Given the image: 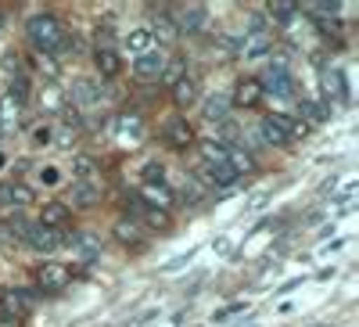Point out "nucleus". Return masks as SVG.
<instances>
[{
    "label": "nucleus",
    "mask_w": 359,
    "mask_h": 327,
    "mask_svg": "<svg viewBox=\"0 0 359 327\" xmlns=\"http://www.w3.org/2000/svg\"><path fill=\"white\" fill-rule=\"evenodd\" d=\"M25 36H29V44L36 47V54H57L62 44H65V36H69V29L62 25L57 15L40 11V15H33L25 22Z\"/></svg>",
    "instance_id": "obj_1"
},
{
    "label": "nucleus",
    "mask_w": 359,
    "mask_h": 327,
    "mask_svg": "<svg viewBox=\"0 0 359 327\" xmlns=\"http://www.w3.org/2000/svg\"><path fill=\"white\" fill-rule=\"evenodd\" d=\"M94 65L104 79H115L123 72V58H118V44H115V33L111 29H101L97 33V44H94Z\"/></svg>",
    "instance_id": "obj_2"
},
{
    "label": "nucleus",
    "mask_w": 359,
    "mask_h": 327,
    "mask_svg": "<svg viewBox=\"0 0 359 327\" xmlns=\"http://www.w3.org/2000/svg\"><path fill=\"white\" fill-rule=\"evenodd\" d=\"M147 137V126H144V119L137 112H123L115 119V126H111V140L118 147H140Z\"/></svg>",
    "instance_id": "obj_3"
},
{
    "label": "nucleus",
    "mask_w": 359,
    "mask_h": 327,
    "mask_svg": "<svg viewBox=\"0 0 359 327\" xmlns=\"http://www.w3.org/2000/svg\"><path fill=\"white\" fill-rule=\"evenodd\" d=\"M165 69H169V58H165V51H147V54H140V58H133V76L140 79V83H158L162 76H165Z\"/></svg>",
    "instance_id": "obj_4"
},
{
    "label": "nucleus",
    "mask_w": 359,
    "mask_h": 327,
    "mask_svg": "<svg viewBox=\"0 0 359 327\" xmlns=\"http://www.w3.org/2000/svg\"><path fill=\"white\" fill-rule=\"evenodd\" d=\"M269 51H273V33L255 22L245 33V40H241V58H245V62H259V58H266Z\"/></svg>",
    "instance_id": "obj_5"
},
{
    "label": "nucleus",
    "mask_w": 359,
    "mask_h": 327,
    "mask_svg": "<svg viewBox=\"0 0 359 327\" xmlns=\"http://www.w3.org/2000/svg\"><path fill=\"white\" fill-rule=\"evenodd\" d=\"M162 140L172 147V152H187L191 144H198L194 140V126L187 123V115H172L169 123L162 126Z\"/></svg>",
    "instance_id": "obj_6"
},
{
    "label": "nucleus",
    "mask_w": 359,
    "mask_h": 327,
    "mask_svg": "<svg viewBox=\"0 0 359 327\" xmlns=\"http://www.w3.org/2000/svg\"><path fill=\"white\" fill-rule=\"evenodd\" d=\"M259 86H262V94H266V91H269V94H291V91H294V79H291V72H287L284 58L269 62V69H266V76L259 79Z\"/></svg>",
    "instance_id": "obj_7"
},
{
    "label": "nucleus",
    "mask_w": 359,
    "mask_h": 327,
    "mask_svg": "<svg viewBox=\"0 0 359 327\" xmlns=\"http://www.w3.org/2000/svg\"><path fill=\"white\" fill-rule=\"evenodd\" d=\"M69 281H72V270L65 262H43L36 270V288L40 291H62V288H69Z\"/></svg>",
    "instance_id": "obj_8"
},
{
    "label": "nucleus",
    "mask_w": 359,
    "mask_h": 327,
    "mask_svg": "<svg viewBox=\"0 0 359 327\" xmlns=\"http://www.w3.org/2000/svg\"><path fill=\"white\" fill-rule=\"evenodd\" d=\"M101 191H104V184L72 180L69 184V194H65V205H72V209H94V205L101 201Z\"/></svg>",
    "instance_id": "obj_9"
},
{
    "label": "nucleus",
    "mask_w": 359,
    "mask_h": 327,
    "mask_svg": "<svg viewBox=\"0 0 359 327\" xmlns=\"http://www.w3.org/2000/svg\"><path fill=\"white\" fill-rule=\"evenodd\" d=\"M0 306H4L8 313H15V316H29V313H33V306H36V299H33V295H29L25 288H4V291H0Z\"/></svg>",
    "instance_id": "obj_10"
},
{
    "label": "nucleus",
    "mask_w": 359,
    "mask_h": 327,
    "mask_svg": "<svg viewBox=\"0 0 359 327\" xmlns=\"http://www.w3.org/2000/svg\"><path fill=\"white\" fill-rule=\"evenodd\" d=\"M72 101H76V108H83V112L97 108V105L104 101V86L94 83V79H79V83L72 86Z\"/></svg>",
    "instance_id": "obj_11"
},
{
    "label": "nucleus",
    "mask_w": 359,
    "mask_h": 327,
    "mask_svg": "<svg viewBox=\"0 0 359 327\" xmlns=\"http://www.w3.org/2000/svg\"><path fill=\"white\" fill-rule=\"evenodd\" d=\"M25 241L33 245L36 252H54L57 245L65 241V237H62V230H47V227H40V223H29V234H25Z\"/></svg>",
    "instance_id": "obj_12"
},
{
    "label": "nucleus",
    "mask_w": 359,
    "mask_h": 327,
    "mask_svg": "<svg viewBox=\"0 0 359 327\" xmlns=\"http://www.w3.org/2000/svg\"><path fill=\"white\" fill-rule=\"evenodd\" d=\"M69 220H72V209L65 201H47L40 209V227H47V230H65Z\"/></svg>",
    "instance_id": "obj_13"
},
{
    "label": "nucleus",
    "mask_w": 359,
    "mask_h": 327,
    "mask_svg": "<svg viewBox=\"0 0 359 327\" xmlns=\"http://www.w3.org/2000/svg\"><path fill=\"white\" fill-rule=\"evenodd\" d=\"M230 101H233L237 108H255V105L262 101V86H259V79H237Z\"/></svg>",
    "instance_id": "obj_14"
},
{
    "label": "nucleus",
    "mask_w": 359,
    "mask_h": 327,
    "mask_svg": "<svg viewBox=\"0 0 359 327\" xmlns=\"http://www.w3.org/2000/svg\"><path fill=\"white\" fill-rule=\"evenodd\" d=\"M259 137H262V144H269V147H287V144H291V137L284 133V126H280L277 115H266V119H262V123H259Z\"/></svg>",
    "instance_id": "obj_15"
},
{
    "label": "nucleus",
    "mask_w": 359,
    "mask_h": 327,
    "mask_svg": "<svg viewBox=\"0 0 359 327\" xmlns=\"http://www.w3.org/2000/svg\"><path fill=\"white\" fill-rule=\"evenodd\" d=\"M72 180L101 184V162H97L94 155H76V159H72Z\"/></svg>",
    "instance_id": "obj_16"
},
{
    "label": "nucleus",
    "mask_w": 359,
    "mask_h": 327,
    "mask_svg": "<svg viewBox=\"0 0 359 327\" xmlns=\"http://www.w3.org/2000/svg\"><path fill=\"white\" fill-rule=\"evenodd\" d=\"M22 112H25V105H22V101H15L11 94L0 98V130H4V133L18 130V123H22Z\"/></svg>",
    "instance_id": "obj_17"
},
{
    "label": "nucleus",
    "mask_w": 359,
    "mask_h": 327,
    "mask_svg": "<svg viewBox=\"0 0 359 327\" xmlns=\"http://www.w3.org/2000/svg\"><path fill=\"white\" fill-rule=\"evenodd\" d=\"M137 213H140V220H144V227H147V230H169V227H172V213L155 209V205L137 201Z\"/></svg>",
    "instance_id": "obj_18"
},
{
    "label": "nucleus",
    "mask_w": 359,
    "mask_h": 327,
    "mask_svg": "<svg viewBox=\"0 0 359 327\" xmlns=\"http://www.w3.org/2000/svg\"><path fill=\"white\" fill-rule=\"evenodd\" d=\"M198 98H201V91H198V79H194V76H180V79L172 83V101H176L180 108L194 105Z\"/></svg>",
    "instance_id": "obj_19"
},
{
    "label": "nucleus",
    "mask_w": 359,
    "mask_h": 327,
    "mask_svg": "<svg viewBox=\"0 0 359 327\" xmlns=\"http://www.w3.org/2000/svg\"><path fill=\"white\" fill-rule=\"evenodd\" d=\"M123 47L130 51V58H140L147 51H155V36L147 33V29H130V33L123 36Z\"/></svg>",
    "instance_id": "obj_20"
},
{
    "label": "nucleus",
    "mask_w": 359,
    "mask_h": 327,
    "mask_svg": "<svg viewBox=\"0 0 359 327\" xmlns=\"http://www.w3.org/2000/svg\"><path fill=\"white\" fill-rule=\"evenodd\" d=\"M176 29H184V33H201L205 29V8H180L176 11V22H172Z\"/></svg>",
    "instance_id": "obj_21"
},
{
    "label": "nucleus",
    "mask_w": 359,
    "mask_h": 327,
    "mask_svg": "<svg viewBox=\"0 0 359 327\" xmlns=\"http://www.w3.org/2000/svg\"><path fill=\"white\" fill-rule=\"evenodd\" d=\"M69 248H72V255H76L79 262H90V259H94V255L101 252V245H97L90 234H83V230L69 237Z\"/></svg>",
    "instance_id": "obj_22"
},
{
    "label": "nucleus",
    "mask_w": 359,
    "mask_h": 327,
    "mask_svg": "<svg viewBox=\"0 0 359 327\" xmlns=\"http://www.w3.org/2000/svg\"><path fill=\"white\" fill-rule=\"evenodd\" d=\"M140 201L144 205H155V209H165L169 213V205H172V191L165 184H144L140 191Z\"/></svg>",
    "instance_id": "obj_23"
},
{
    "label": "nucleus",
    "mask_w": 359,
    "mask_h": 327,
    "mask_svg": "<svg viewBox=\"0 0 359 327\" xmlns=\"http://www.w3.org/2000/svg\"><path fill=\"white\" fill-rule=\"evenodd\" d=\"M201 176L212 187H230V184H237V173L226 166V162H219V166H201Z\"/></svg>",
    "instance_id": "obj_24"
},
{
    "label": "nucleus",
    "mask_w": 359,
    "mask_h": 327,
    "mask_svg": "<svg viewBox=\"0 0 359 327\" xmlns=\"http://www.w3.org/2000/svg\"><path fill=\"white\" fill-rule=\"evenodd\" d=\"M115 241H123L126 248H140V245H144L140 223H133V220H118V223H115Z\"/></svg>",
    "instance_id": "obj_25"
},
{
    "label": "nucleus",
    "mask_w": 359,
    "mask_h": 327,
    "mask_svg": "<svg viewBox=\"0 0 359 327\" xmlns=\"http://www.w3.org/2000/svg\"><path fill=\"white\" fill-rule=\"evenodd\" d=\"M323 94L327 98H348V91H345V76H341V69L338 65H331V69H323Z\"/></svg>",
    "instance_id": "obj_26"
},
{
    "label": "nucleus",
    "mask_w": 359,
    "mask_h": 327,
    "mask_svg": "<svg viewBox=\"0 0 359 327\" xmlns=\"http://www.w3.org/2000/svg\"><path fill=\"white\" fill-rule=\"evenodd\" d=\"M147 33H151L155 40H162V44H172V40L180 36V29H176V25H172V18L162 11V15H155V18H151V29H147Z\"/></svg>",
    "instance_id": "obj_27"
},
{
    "label": "nucleus",
    "mask_w": 359,
    "mask_h": 327,
    "mask_svg": "<svg viewBox=\"0 0 359 327\" xmlns=\"http://www.w3.org/2000/svg\"><path fill=\"white\" fill-rule=\"evenodd\" d=\"M226 166L237 173V176H248V173H255V159L245 152V147H226Z\"/></svg>",
    "instance_id": "obj_28"
},
{
    "label": "nucleus",
    "mask_w": 359,
    "mask_h": 327,
    "mask_svg": "<svg viewBox=\"0 0 359 327\" xmlns=\"http://www.w3.org/2000/svg\"><path fill=\"white\" fill-rule=\"evenodd\" d=\"M62 91H57V86L54 83H43V91H40V108L47 112V115H57V112H62Z\"/></svg>",
    "instance_id": "obj_29"
},
{
    "label": "nucleus",
    "mask_w": 359,
    "mask_h": 327,
    "mask_svg": "<svg viewBox=\"0 0 359 327\" xmlns=\"http://www.w3.org/2000/svg\"><path fill=\"white\" fill-rule=\"evenodd\" d=\"M226 98H212V101H205V119L208 123H219V119H226Z\"/></svg>",
    "instance_id": "obj_30"
},
{
    "label": "nucleus",
    "mask_w": 359,
    "mask_h": 327,
    "mask_svg": "<svg viewBox=\"0 0 359 327\" xmlns=\"http://www.w3.org/2000/svg\"><path fill=\"white\" fill-rule=\"evenodd\" d=\"M33 65H36V72H43V76H47V83H54V79H57V62H54L50 54H36V58H33Z\"/></svg>",
    "instance_id": "obj_31"
},
{
    "label": "nucleus",
    "mask_w": 359,
    "mask_h": 327,
    "mask_svg": "<svg viewBox=\"0 0 359 327\" xmlns=\"http://www.w3.org/2000/svg\"><path fill=\"white\" fill-rule=\"evenodd\" d=\"M302 115H309L313 123H323V119H331V112H327L323 105H316V101H302Z\"/></svg>",
    "instance_id": "obj_32"
},
{
    "label": "nucleus",
    "mask_w": 359,
    "mask_h": 327,
    "mask_svg": "<svg viewBox=\"0 0 359 327\" xmlns=\"http://www.w3.org/2000/svg\"><path fill=\"white\" fill-rule=\"evenodd\" d=\"M11 194H15V205H29V201H33V187H25L22 180H11Z\"/></svg>",
    "instance_id": "obj_33"
},
{
    "label": "nucleus",
    "mask_w": 359,
    "mask_h": 327,
    "mask_svg": "<svg viewBox=\"0 0 359 327\" xmlns=\"http://www.w3.org/2000/svg\"><path fill=\"white\" fill-rule=\"evenodd\" d=\"M54 140V130L50 126H36L33 130V144H50Z\"/></svg>",
    "instance_id": "obj_34"
},
{
    "label": "nucleus",
    "mask_w": 359,
    "mask_h": 327,
    "mask_svg": "<svg viewBox=\"0 0 359 327\" xmlns=\"http://www.w3.org/2000/svg\"><path fill=\"white\" fill-rule=\"evenodd\" d=\"M298 8L294 4H273V8H269V15H273V18H291Z\"/></svg>",
    "instance_id": "obj_35"
},
{
    "label": "nucleus",
    "mask_w": 359,
    "mask_h": 327,
    "mask_svg": "<svg viewBox=\"0 0 359 327\" xmlns=\"http://www.w3.org/2000/svg\"><path fill=\"white\" fill-rule=\"evenodd\" d=\"M0 327H22V316H15V313H8L4 306H0Z\"/></svg>",
    "instance_id": "obj_36"
},
{
    "label": "nucleus",
    "mask_w": 359,
    "mask_h": 327,
    "mask_svg": "<svg viewBox=\"0 0 359 327\" xmlns=\"http://www.w3.org/2000/svg\"><path fill=\"white\" fill-rule=\"evenodd\" d=\"M245 309H248L245 302H233V306H226V309H219V313H216V320H230L233 313H245Z\"/></svg>",
    "instance_id": "obj_37"
},
{
    "label": "nucleus",
    "mask_w": 359,
    "mask_h": 327,
    "mask_svg": "<svg viewBox=\"0 0 359 327\" xmlns=\"http://www.w3.org/2000/svg\"><path fill=\"white\" fill-rule=\"evenodd\" d=\"M4 69H8V72H18V76H22V62H18V54H15V51H11V54L4 58Z\"/></svg>",
    "instance_id": "obj_38"
},
{
    "label": "nucleus",
    "mask_w": 359,
    "mask_h": 327,
    "mask_svg": "<svg viewBox=\"0 0 359 327\" xmlns=\"http://www.w3.org/2000/svg\"><path fill=\"white\" fill-rule=\"evenodd\" d=\"M309 11H313V15H338L341 8H338V4H313Z\"/></svg>",
    "instance_id": "obj_39"
},
{
    "label": "nucleus",
    "mask_w": 359,
    "mask_h": 327,
    "mask_svg": "<svg viewBox=\"0 0 359 327\" xmlns=\"http://www.w3.org/2000/svg\"><path fill=\"white\" fill-rule=\"evenodd\" d=\"M0 205H4V209H8V205H15V194H11V184H0Z\"/></svg>",
    "instance_id": "obj_40"
}]
</instances>
